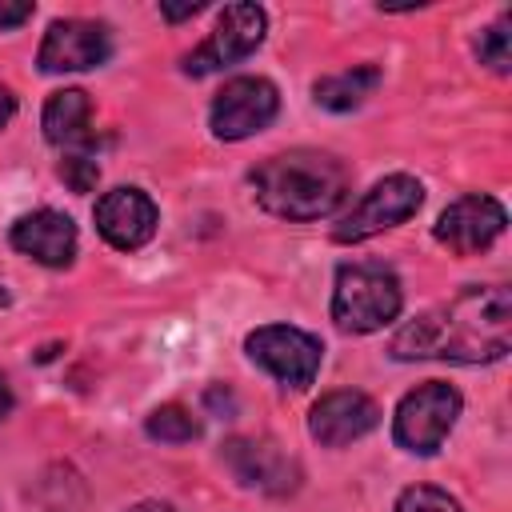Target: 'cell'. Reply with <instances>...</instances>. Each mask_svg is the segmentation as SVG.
Segmentation results:
<instances>
[{
  "label": "cell",
  "instance_id": "cell-1",
  "mask_svg": "<svg viewBox=\"0 0 512 512\" xmlns=\"http://www.w3.org/2000/svg\"><path fill=\"white\" fill-rule=\"evenodd\" d=\"M512 348V292L504 284H472L452 300L400 324L388 344L392 360L496 364Z\"/></svg>",
  "mask_w": 512,
  "mask_h": 512
},
{
  "label": "cell",
  "instance_id": "cell-2",
  "mask_svg": "<svg viewBox=\"0 0 512 512\" xmlns=\"http://www.w3.org/2000/svg\"><path fill=\"white\" fill-rule=\"evenodd\" d=\"M248 188L268 216L312 224V220H328L348 200L352 172L332 152L292 148V152H276L260 160L248 172Z\"/></svg>",
  "mask_w": 512,
  "mask_h": 512
},
{
  "label": "cell",
  "instance_id": "cell-3",
  "mask_svg": "<svg viewBox=\"0 0 512 512\" xmlns=\"http://www.w3.org/2000/svg\"><path fill=\"white\" fill-rule=\"evenodd\" d=\"M404 308L400 276L384 264H340L332 280V324L348 336L388 328Z\"/></svg>",
  "mask_w": 512,
  "mask_h": 512
},
{
  "label": "cell",
  "instance_id": "cell-4",
  "mask_svg": "<svg viewBox=\"0 0 512 512\" xmlns=\"http://www.w3.org/2000/svg\"><path fill=\"white\" fill-rule=\"evenodd\" d=\"M464 412V396L448 380H424L408 388L392 408V440L412 456H436Z\"/></svg>",
  "mask_w": 512,
  "mask_h": 512
},
{
  "label": "cell",
  "instance_id": "cell-5",
  "mask_svg": "<svg viewBox=\"0 0 512 512\" xmlns=\"http://www.w3.org/2000/svg\"><path fill=\"white\" fill-rule=\"evenodd\" d=\"M424 204V184L408 172H392L384 180H376L332 228V240L336 244H360V240H372L388 228H400L404 220H412Z\"/></svg>",
  "mask_w": 512,
  "mask_h": 512
},
{
  "label": "cell",
  "instance_id": "cell-6",
  "mask_svg": "<svg viewBox=\"0 0 512 512\" xmlns=\"http://www.w3.org/2000/svg\"><path fill=\"white\" fill-rule=\"evenodd\" d=\"M244 356L284 388H308L320 376L324 344L296 324H260L244 336Z\"/></svg>",
  "mask_w": 512,
  "mask_h": 512
},
{
  "label": "cell",
  "instance_id": "cell-7",
  "mask_svg": "<svg viewBox=\"0 0 512 512\" xmlns=\"http://www.w3.org/2000/svg\"><path fill=\"white\" fill-rule=\"evenodd\" d=\"M268 36V12L260 4H224V12L216 16L212 32L184 56V76H212V72H224L240 60H248Z\"/></svg>",
  "mask_w": 512,
  "mask_h": 512
},
{
  "label": "cell",
  "instance_id": "cell-8",
  "mask_svg": "<svg viewBox=\"0 0 512 512\" xmlns=\"http://www.w3.org/2000/svg\"><path fill=\"white\" fill-rule=\"evenodd\" d=\"M276 112H280V88L268 76H232L208 108V128L216 140L236 144L264 132L276 120Z\"/></svg>",
  "mask_w": 512,
  "mask_h": 512
},
{
  "label": "cell",
  "instance_id": "cell-9",
  "mask_svg": "<svg viewBox=\"0 0 512 512\" xmlns=\"http://www.w3.org/2000/svg\"><path fill=\"white\" fill-rule=\"evenodd\" d=\"M112 56V28L100 20L84 16H64L44 28V40L36 48V68L44 76H64V72H88L108 64Z\"/></svg>",
  "mask_w": 512,
  "mask_h": 512
},
{
  "label": "cell",
  "instance_id": "cell-10",
  "mask_svg": "<svg viewBox=\"0 0 512 512\" xmlns=\"http://www.w3.org/2000/svg\"><path fill=\"white\" fill-rule=\"evenodd\" d=\"M504 224H508V212L496 196H484V192H468L460 200H452L436 224H432V236L436 244H444L452 256H480L488 252L500 236H504Z\"/></svg>",
  "mask_w": 512,
  "mask_h": 512
},
{
  "label": "cell",
  "instance_id": "cell-11",
  "mask_svg": "<svg viewBox=\"0 0 512 512\" xmlns=\"http://www.w3.org/2000/svg\"><path fill=\"white\" fill-rule=\"evenodd\" d=\"M224 464L236 476L240 488L264 492V496H288L300 488V464L272 440L260 436H232L224 440Z\"/></svg>",
  "mask_w": 512,
  "mask_h": 512
},
{
  "label": "cell",
  "instance_id": "cell-12",
  "mask_svg": "<svg viewBox=\"0 0 512 512\" xmlns=\"http://www.w3.org/2000/svg\"><path fill=\"white\" fill-rule=\"evenodd\" d=\"M92 220H96V232L116 248V252H136L144 248L152 236H156V224H160V208L156 200L136 188V184H120L112 192H104L92 208Z\"/></svg>",
  "mask_w": 512,
  "mask_h": 512
},
{
  "label": "cell",
  "instance_id": "cell-13",
  "mask_svg": "<svg viewBox=\"0 0 512 512\" xmlns=\"http://www.w3.org/2000/svg\"><path fill=\"white\" fill-rule=\"evenodd\" d=\"M380 424V404L360 388H336L324 392L308 408V436L320 448H348L364 440Z\"/></svg>",
  "mask_w": 512,
  "mask_h": 512
},
{
  "label": "cell",
  "instance_id": "cell-14",
  "mask_svg": "<svg viewBox=\"0 0 512 512\" xmlns=\"http://www.w3.org/2000/svg\"><path fill=\"white\" fill-rule=\"evenodd\" d=\"M8 244L44 264V268H68L76 260V248H80V236H76V224L68 212H56V208H36V212H24L12 220L8 228Z\"/></svg>",
  "mask_w": 512,
  "mask_h": 512
},
{
  "label": "cell",
  "instance_id": "cell-15",
  "mask_svg": "<svg viewBox=\"0 0 512 512\" xmlns=\"http://www.w3.org/2000/svg\"><path fill=\"white\" fill-rule=\"evenodd\" d=\"M40 128H44V140L52 148H64V152L88 148V140H92V100H88V92L84 88L52 92L44 100Z\"/></svg>",
  "mask_w": 512,
  "mask_h": 512
},
{
  "label": "cell",
  "instance_id": "cell-16",
  "mask_svg": "<svg viewBox=\"0 0 512 512\" xmlns=\"http://www.w3.org/2000/svg\"><path fill=\"white\" fill-rule=\"evenodd\" d=\"M384 72L376 64H352L344 72H332V76H320L312 84V100L328 112H352L360 108L376 88H380Z\"/></svg>",
  "mask_w": 512,
  "mask_h": 512
},
{
  "label": "cell",
  "instance_id": "cell-17",
  "mask_svg": "<svg viewBox=\"0 0 512 512\" xmlns=\"http://www.w3.org/2000/svg\"><path fill=\"white\" fill-rule=\"evenodd\" d=\"M144 432L156 444H192V440H200V420L184 404H160L148 412Z\"/></svg>",
  "mask_w": 512,
  "mask_h": 512
},
{
  "label": "cell",
  "instance_id": "cell-18",
  "mask_svg": "<svg viewBox=\"0 0 512 512\" xmlns=\"http://www.w3.org/2000/svg\"><path fill=\"white\" fill-rule=\"evenodd\" d=\"M512 16L508 12H500L488 28H480V36H476V56H480V64L484 68H492V72H500V76H508V68H512Z\"/></svg>",
  "mask_w": 512,
  "mask_h": 512
},
{
  "label": "cell",
  "instance_id": "cell-19",
  "mask_svg": "<svg viewBox=\"0 0 512 512\" xmlns=\"http://www.w3.org/2000/svg\"><path fill=\"white\" fill-rule=\"evenodd\" d=\"M392 512H464V504L452 492L436 488V484H408L396 496Z\"/></svg>",
  "mask_w": 512,
  "mask_h": 512
},
{
  "label": "cell",
  "instance_id": "cell-20",
  "mask_svg": "<svg viewBox=\"0 0 512 512\" xmlns=\"http://www.w3.org/2000/svg\"><path fill=\"white\" fill-rule=\"evenodd\" d=\"M60 180L72 188V192H92L96 188V180H100V164H96V156L88 152V148H76V152H64V160H60Z\"/></svg>",
  "mask_w": 512,
  "mask_h": 512
},
{
  "label": "cell",
  "instance_id": "cell-21",
  "mask_svg": "<svg viewBox=\"0 0 512 512\" xmlns=\"http://www.w3.org/2000/svg\"><path fill=\"white\" fill-rule=\"evenodd\" d=\"M32 12H36V4H28V0H0V32L20 28L24 20H32Z\"/></svg>",
  "mask_w": 512,
  "mask_h": 512
},
{
  "label": "cell",
  "instance_id": "cell-22",
  "mask_svg": "<svg viewBox=\"0 0 512 512\" xmlns=\"http://www.w3.org/2000/svg\"><path fill=\"white\" fill-rule=\"evenodd\" d=\"M204 12V0H188V4H172V0H160V16L168 24H180V20H192Z\"/></svg>",
  "mask_w": 512,
  "mask_h": 512
},
{
  "label": "cell",
  "instance_id": "cell-23",
  "mask_svg": "<svg viewBox=\"0 0 512 512\" xmlns=\"http://www.w3.org/2000/svg\"><path fill=\"white\" fill-rule=\"evenodd\" d=\"M16 116V96H12V88H4L0 84V132L8 128V120Z\"/></svg>",
  "mask_w": 512,
  "mask_h": 512
},
{
  "label": "cell",
  "instance_id": "cell-24",
  "mask_svg": "<svg viewBox=\"0 0 512 512\" xmlns=\"http://www.w3.org/2000/svg\"><path fill=\"white\" fill-rule=\"evenodd\" d=\"M120 512H176V504H168V500H136V504L120 508Z\"/></svg>",
  "mask_w": 512,
  "mask_h": 512
},
{
  "label": "cell",
  "instance_id": "cell-25",
  "mask_svg": "<svg viewBox=\"0 0 512 512\" xmlns=\"http://www.w3.org/2000/svg\"><path fill=\"white\" fill-rule=\"evenodd\" d=\"M12 408H16V396H12V388H8V376H0V420H4Z\"/></svg>",
  "mask_w": 512,
  "mask_h": 512
}]
</instances>
